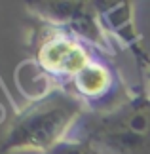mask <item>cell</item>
Returning <instances> with one entry per match:
<instances>
[{
  "label": "cell",
  "mask_w": 150,
  "mask_h": 154,
  "mask_svg": "<svg viewBox=\"0 0 150 154\" xmlns=\"http://www.w3.org/2000/svg\"><path fill=\"white\" fill-rule=\"evenodd\" d=\"M86 112L87 106L70 90L53 88L40 93L11 118L2 137L0 154L15 150L47 154L72 133Z\"/></svg>",
  "instance_id": "1"
},
{
  "label": "cell",
  "mask_w": 150,
  "mask_h": 154,
  "mask_svg": "<svg viewBox=\"0 0 150 154\" xmlns=\"http://www.w3.org/2000/svg\"><path fill=\"white\" fill-rule=\"evenodd\" d=\"M70 135L89 141L103 154H150V86L146 76L142 74L139 88L116 106L87 110Z\"/></svg>",
  "instance_id": "2"
},
{
  "label": "cell",
  "mask_w": 150,
  "mask_h": 154,
  "mask_svg": "<svg viewBox=\"0 0 150 154\" xmlns=\"http://www.w3.org/2000/svg\"><path fill=\"white\" fill-rule=\"evenodd\" d=\"M97 55H101L97 50L70 31L38 19L32 34V65L51 84V90H69L70 82Z\"/></svg>",
  "instance_id": "3"
},
{
  "label": "cell",
  "mask_w": 150,
  "mask_h": 154,
  "mask_svg": "<svg viewBox=\"0 0 150 154\" xmlns=\"http://www.w3.org/2000/svg\"><path fill=\"white\" fill-rule=\"evenodd\" d=\"M27 6L36 19L67 29L101 55L109 59L114 55L112 40L101 23L97 2H29Z\"/></svg>",
  "instance_id": "4"
},
{
  "label": "cell",
  "mask_w": 150,
  "mask_h": 154,
  "mask_svg": "<svg viewBox=\"0 0 150 154\" xmlns=\"http://www.w3.org/2000/svg\"><path fill=\"white\" fill-rule=\"evenodd\" d=\"M97 10L101 15V23H103L105 31L114 34L122 42L135 51V55H142L141 48V36L135 31L133 25V10H131V2H97Z\"/></svg>",
  "instance_id": "5"
},
{
  "label": "cell",
  "mask_w": 150,
  "mask_h": 154,
  "mask_svg": "<svg viewBox=\"0 0 150 154\" xmlns=\"http://www.w3.org/2000/svg\"><path fill=\"white\" fill-rule=\"evenodd\" d=\"M47 154H103L95 145H91L89 141H84L80 137H72L69 135L61 145H57L53 150Z\"/></svg>",
  "instance_id": "6"
},
{
  "label": "cell",
  "mask_w": 150,
  "mask_h": 154,
  "mask_svg": "<svg viewBox=\"0 0 150 154\" xmlns=\"http://www.w3.org/2000/svg\"><path fill=\"white\" fill-rule=\"evenodd\" d=\"M139 59H141V69H142V74L146 76L148 86H150V55L142 53V55H139Z\"/></svg>",
  "instance_id": "7"
}]
</instances>
